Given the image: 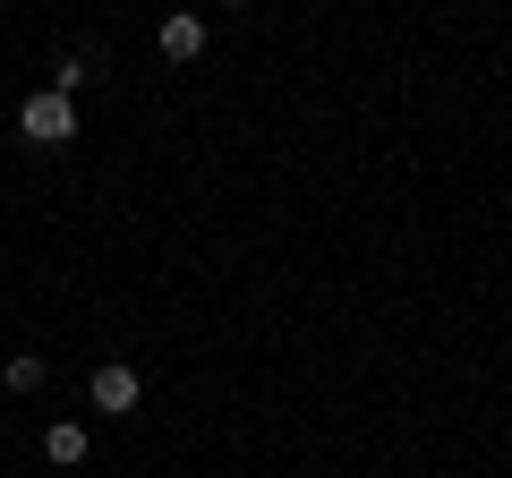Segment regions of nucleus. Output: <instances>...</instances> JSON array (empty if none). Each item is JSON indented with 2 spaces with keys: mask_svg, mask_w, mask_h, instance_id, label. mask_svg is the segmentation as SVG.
Here are the masks:
<instances>
[{
  "mask_svg": "<svg viewBox=\"0 0 512 478\" xmlns=\"http://www.w3.org/2000/svg\"><path fill=\"white\" fill-rule=\"evenodd\" d=\"M18 137H26V146H43V154H60V146L77 137V103H69V94H52V86H43V94H26Z\"/></svg>",
  "mask_w": 512,
  "mask_h": 478,
  "instance_id": "1",
  "label": "nucleus"
},
{
  "mask_svg": "<svg viewBox=\"0 0 512 478\" xmlns=\"http://www.w3.org/2000/svg\"><path fill=\"white\" fill-rule=\"evenodd\" d=\"M86 393H94V410H111V419H128V410L146 402V385H137V368H128V359H103Z\"/></svg>",
  "mask_w": 512,
  "mask_h": 478,
  "instance_id": "2",
  "label": "nucleus"
},
{
  "mask_svg": "<svg viewBox=\"0 0 512 478\" xmlns=\"http://www.w3.org/2000/svg\"><path fill=\"white\" fill-rule=\"evenodd\" d=\"M154 43H163V60H205V18H188V9H180V18H163V35H154Z\"/></svg>",
  "mask_w": 512,
  "mask_h": 478,
  "instance_id": "3",
  "label": "nucleus"
},
{
  "mask_svg": "<svg viewBox=\"0 0 512 478\" xmlns=\"http://www.w3.org/2000/svg\"><path fill=\"white\" fill-rule=\"evenodd\" d=\"M43 461L77 470V461H86V427H77V419H52V427H43Z\"/></svg>",
  "mask_w": 512,
  "mask_h": 478,
  "instance_id": "4",
  "label": "nucleus"
},
{
  "mask_svg": "<svg viewBox=\"0 0 512 478\" xmlns=\"http://www.w3.org/2000/svg\"><path fill=\"white\" fill-rule=\"evenodd\" d=\"M0 376H9V393H43V359H35V350H18Z\"/></svg>",
  "mask_w": 512,
  "mask_h": 478,
  "instance_id": "5",
  "label": "nucleus"
},
{
  "mask_svg": "<svg viewBox=\"0 0 512 478\" xmlns=\"http://www.w3.org/2000/svg\"><path fill=\"white\" fill-rule=\"evenodd\" d=\"M86 77H94V60H60V69H52V94H77Z\"/></svg>",
  "mask_w": 512,
  "mask_h": 478,
  "instance_id": "6",
  "label": "nucleus"
},
{
  "mask_svg": "<svg viewBox=\"0 0 512 478\" xmlns=\"http://www.w3.org/2000/svg\"><path fill=\"white\" fill-rule=\"evenodd\" d=\"M231 9H248V0H231Z\"/></svg>",
  "mask_w": 512,
  "mask_h": 478,
  "instance_id": "7",
  "label": "nucleus"
}]
</instances>
